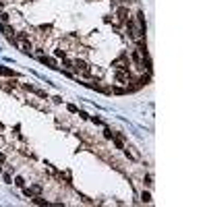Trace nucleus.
<instances>
[{
    "instance_id": "f257e3e1",
    "label": "nucleus",
    "mask_w": 207,
    "mask_h": 207,
    "mask_svg": "<svg viewBox=\"0 0 207 207\" xmlns=\"http://www.w3.org/2000/svg\"><path fill=\"white\" fill-rule=\"evenodd\" d=\"M112 66H114V71H131V58H128V54H120V58H116L114 62H112Z\"/></svg>"
},
{
    "instance_id": "f03ea898",
    "label": "nucleus",
    "mask_w": 207,
    "mask_h": 207,
    "mask_svg": "<svg viewBox=\"0 0 207 207\" xmlns=\"http://www.w3.org/2000/svg\"><path fill=\"white\" fill-rule=\"evenodd\" d=\"M114 81L118 85H128L133 81V73L131 71H114Z\"/></svg>"
},
{
    "instance_id": "7ed1b4c3",
    "label": "nucleus",
    "mask_w": 207,
    "mask_h": 207,
    "mask_svg": "<svg viewBox=\"0 0 207 207\" xmlns=\"http://www.w3.org/2000/svg\"><path fill=\"white\" fill-rule=\"evenodd\" d=\"M114 17H116V21L124 23L128 17H131V8H128L126 4H120V6H116V8H114Z\"/></svg>"
},
{
    "instance_id": "20e7f679",
    "label": "nucleus",
    "mask_w": 207,
    "mask_h": 207,
    "mask_svg": "<svg viewBox=\"0 0 207 207\" xmlns=\"http://www.w3.org/2000/svg\"><path fill=\"white\" fill-rule=\"evenodd\" d=\"M112 143H114V147L120 149V151L126 147V139H124V135H120V133H116L114 137H112Z\"/></svg>"
},
{
    "instance_id": "39448f33",
    "label": "nucleus",
    "mask_w": 207,
    "mask_h": 207,
    "mask_svg": "<svg viewBox=\"0 0 207 207\" xmlns=\"http://www.w3.org/2000/svg\"><path fill=\"white\" fill-rule=\"evenodd\" d=\"M17 48H19L23 54H33V44H31L29 39H27V41H19V44H17Z\"/></svg>"
},
{
    "instance_id": "423d86ee",
    "label": "nucleus",
    "mask_w": 207,
    "mask_h": 207,
    "mask_svg": "<svg viewBox=\"0 0 207 207\" xmlns=\"http://www.w3.org/2000/svg\"><path fill=\"white\" fill-rule=\"evenodd\" d=\"M122 151H124V155H126L128 160H141V153L135 151V147H124Z\"/></svg>"
},
{
    "instance_id": "0eeeda50",
    "label": "nucleus",
    "mask_w": 207,
    "mask_h": 207,
    "mask_svg": "<svg viewBox=\"0 0 207 207\" xmlns=\"http://www.w3.org/2000/svg\"><path fill=\"white\" fill-rule=\"evenodd\" d=\"M39 60H41L44 64H48L50 68H58V62H56L54 58H50V56H41V54H39Z\"/></svg>"
},
{
    "instance_id": "6e6552de",
    "label": "nucleus",
    "mask_w": 207,
    "mask_h": 207,
    "mask_svg": "<svg viewBox=\"0 0 207 207\" xmlns=\"http://www.w3.org/2000/svg\"><path fill=\"white\" fill-rule=\"evenodd\" d=\"M114 135H116V133L112 131L110 126H104V139H106V141H112V137H114Z\"/></svg>"
},
{
    "instance_id": "1a4fd4ad",
    "label": "nucleus",
    "mask_w": 207,
    "mask_h": 207,
    "mask_svg": "<svg viewBox=\"0 0 207 207\" xmlns=\"http://www.w3.org/2000/svg\"><path fill=\"white\" fill-rule=\"evenodd\" d=\"M139 199H141V203H151V195H149V191H143L141 195H139Z\"/></svg>"
},
{
    "instance_id": "9d476101",
    "label": "nucleus",
    "mask_w": 207,
    "mask_h": 207,
    "mask_svg": "<svg viewBox=\"0 0 207 207\" xmlns=\"http://www.w3.org/2000/svg\"><path fill=\"white\" fill-rule=\"evenodd\" d=\"M143 184L147 186V188H151V186H153V176H151V174H145V176H143Z\"/></svg>"
},
{
    "instance_id": "9b49d317",
    "label": "nucleus",
    "mask_w": 207,
    "mask_h": 207,
    "mask_svg": "<svg viewBox=\"0 0 207 207\" xmlns=\"http://www.w3.org/2000/svg\"><path fill=\"white\" fill-rule=\"evenodd\" d=\"M112 93H116V95H124V93H126V87H120V85H116V87H112Z\"/></svg>"
},
{
    "instance_id": "f8f14e48",
    "label": "nucleus",
    "mask_w": 207,
    "mask_h": 207,
    "mask_svg": "<svg viewBox=\"0 0 207 207\" xmlns=\"http://www.w3.org/2000/svg\"><path fill=\"white\" fill-rule=\"evenodd\" d=\"M0 75H4V77H15V73L11 71V68H6V66H0Z\"/></svg>"
},
{
    "instance_id": "ddd939ff",
    "label": "nucleus",
    "mask_w": 207,
    "mask_h": 207,
    "mask_svg": "<svg viewBox=\"0 0 207 207\" xmlns=\"http://www.w3.org/2000/svg\"><path fill=\"white\" fill-rule=\"evenodd\" d=\"M54 56H56V58H62V60H64V58H66V50H62V48L54 50Z\"/></svg>"
},
{
    "instance_id": "4468645a",
    "label": "nucleus",
    "mask_w": 207,
    "mask_h": 207,
    "mask_svg": "<svg viewBox=\"0 0 207 207\" xmlns=\"http://www.w3.org/2000/svg\"><path fill=\"white\" fill-rule=\"evenodd\" d=\"M15 184L19 186V188H23V186H25V178H23V176H17V178H15Z\"/></svg>"
},
{
    "instance_id": "2eb2a0df",
    "label": "nucleus",
    "mask_w": 207,
    "mask_h": 207,
    "mask_svg": "<svg viewBox=\"0 0 207 207\" xmlns=\"http://www.w3.org/2000/svg\"><path fill=\"white\" fill-rule=\"evenodd\" d=\"M11 21V15L8 13H0V23H8Z\"/></svg>"
},
{
    "instance_id": "dca6fc26",
    "label": "nucleus",
    "mask_w": 207,
    "mask_h": 207,
    "mask_svg": "<svg viewBox=\"0 0 207 207\" xmlns=\"http://www.w3.org/2000/svg\"><path fill=\"white\" fill-rule=\"evenodd\" d=\"M91 122H93V124H104V120H101L99 116H91Z\"/></svg>"
},
{
    "instance_id": "f3484780",
    "label": "nucleus",
    "mask_w": 207,
    "mask_h": 207,
    "mask_svg": "<svg viewBox=\"0 0 207 207\" xmlns=\"http://www.w3.org/2000/svg\"><path fill=\"white\" fill-rule=\"evenodd\" d=\"M66 108H68V112H73V114H77V112H79V110H77V106H73V104H68Z\"/></svg>"
},
{
    "instance_id": "a211bd4d",
    "label": "nucleus",
    "mask_w": 207,
    "mask_h": 207,
    "mask_svg": "<svg viewBox=\"0 0 207 207\" xmlns=\"http://www.w3.org/2000/svg\"><path fill=\"white\" fill-rule=\"evenodd\" d=\"M4 160H6V155H4L2 151H0V162H4Z\"/></svg>"
}]
</instances>
